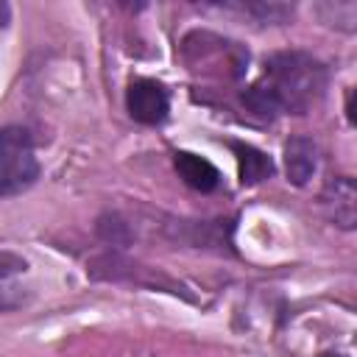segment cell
I'll use <instances>...</instances> for the list:
<instances>
[{
  "instance_id": "1",
  "label": "cell",
  "mask_w": 357,
  "mask_h": 357,
  "mask_svg": "<svg viewBox=\"0 0 357 357\" xmlns=\"http://www.w3.org/2000/svg\"><path fill=\"white\" fill-rule=\"evenodd\" d=\"M332 73L324 59L310 50H276L262 61V73L240 95L245 112L273 123L279 117L310 114L329 89Z\"/></svg>"
},
{
  "instance_id": "2",
  "label": "cell",
  "mask_w": 357,
  "mask_h": 357,
  "mask_svg": "<svg viewBox=\"0 0 357 357\" xmlns=\"http://www.w3.org/2000/svg\"><path fill=\"white\" fill-rule=\"evenodd\" d=\"M42 176L36 139L28 126L8 123L0 128V201L28 192Z\"/></svg>"
},
{
  "instance_id": "3",
  "label": "cell",
  "mask_w": 357,
  "mask_h": 357,
  "mask_svg": "<svg viewBox=\"0 0 357 357\" xmlns=\"http://www.w3.org/2000/svg\"><path fill=\"white\" fill-rule=\"evenodd\" d=\"M126 112L139 126H162L170 117V92L156 78H131L126 86Z\"/></svg>"
},
{
  "instance_id": "4",
  "label": "cell",
  "mask_w": 357,
  "mask_h": 357,
  "mask_svg": "<svg viewBox=\"0 0 357 357\" xmlns=\"http://www.w3.org/2000/svg\"><path fill=\"white\" fill-rule=\"evenodd\" d=\"M321 209L332 226L340 231H354L357 226V187L351 176H332L321 190Z\"/></svg>"
},
{
  "instance_id": "5",
  "label": "cell",
  "mask_w": 357,
  "mask_h": 357,
  "mask_svg": "<svg viewBox=\"0 0 357 357\" xmlns=\"http://www.w3.org/2000/svg\"><path fill=\"white\" fill-rule=\"evenodd\" d=\"M318 159H321V151H318V142L312 137L293 134V137L284 139L282 162H284V176L293 187H307L310 184V178L318 170Z\"/></svg>"
},
{
  "instance_id": "6",
  "label": "cell",
  "mask_w": 357,
  "mask_h": 357,
  "mask_svg": "<svg viewBox=\"0 0 357 357\" xmlns=\"http://www.w3.org/2000/svg\"><path fill=\"white\" fill-rule=\"evenodd\" d=\"M28 262L14 251H0V312H14L31 301V287L22 284Z\"/></svg>"
},
{
  "instance_id": "7",
  "label": "cell",
  "mask_w": 357,
  "mask_h": 357,
  "mask_svg": "<svg viewBox=\"0 0 357 357\" xmlns=\"http://www.w3.org/2000/svg\"><path fill=\"white\" fill-rule=\"evenodd\" d=\"M173 167H176L178 178H181L190 190H195V192H201V195H209V192L220 190V184H223L220 170H218L206 156H198V153H192V151H176V153H173Z\"/></svg>"
},
{
  "instance_id": "8",
  "label": "cell",
  "mask_w": 357,
  "mask_h": 357,
  "mask_svg": "<svg viewBox=\"0 0 357 357\" xmlns=\"http://www.w3.org/2000/svg\"><path fill=\"white\" fill-rule=\"evenodd\" d=\"M226 145L231 148V153H234V159H237V176H240V184H243V187L262 184V181H268V178L276 173L273 159H271L265 151H259L257 145H251V142H237V139H229Z\"/></svg>"
},
{
  "instance_id": "9",
  "label": "cell",
  "mask_w": 357,
  "mask_h": 357,
  "mask_svg": "<svg viewBox=\"0 0 357 357\" xmlns=\"http://www.w3.org/2000/svg\"><path fill=\"white\" fill-rule=\"evenodd\" d=\"M218 8L237 11L243 17H251L257 25H287L296 14V6L290 3H268V0H251V3H223Z\"/></svg>"
},
{
  "instance_id": "10",
  "label": "cell",
  "mask_w": 357,
  "mask_h": 357,
  "mask_svg": "<svg viewBox=\"0 0 357 357\" xmlns=\"http://www.w3.org/2000/svg\"><path fill=\"white\" fill-rule=\"evenodd\" d=\"M95 234L112 245V248H128L131 240H134V231H131V223L120 215V212H103L95 223Z\"/></svg>"
},
{
  "instance_id": "11",
  "label": "cell",
  "mask_w": 357,
  "mask_h": 357,
  "mask_svg": "<svg viewBox=\"0 0 357 357\" xmlns=\"http://www.w3.org/2000/svg\"><path fill=\"white\" fill-rule=\"evenodd\" d=\"M315 14L321 17V22H326L343 33H354V28H357V3H351V0L321 3V6H315Z\"/></svg>"
},
{
  "instance_id": "12",
  "label": "cell",
  "mask_w": 357,
  "mask_h": 357,
  "mask_svg": "<svg viewBox=\"0 0 357 357\" xmlns=\"http://www.w3.org/2000/svg\"><path fill=\"white\" fill-rule=\"evenodd\" d=\"M8 20H11V6L0 3V25H8Z\"/></svg>"
},
{
  "instance_id": "13",
  "label": "cell",
  "mask_w": 357,
  "mask_h": 357,
  "mask_svg": "<svg viewBox=\"0 0 357 357\" xmlns=\"http://www.w3.org/2000/svg\"><path fill=\"white\" fill-rule=\"evenodd\" d=\"M318 357H349V354H340V351H321Z\"/></svg>"
}]
</instances>
